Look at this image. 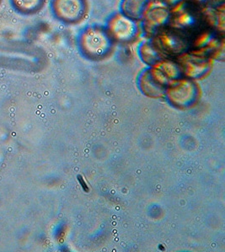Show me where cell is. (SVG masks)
Here are the masks:
<instances>
[{
	"label": "cell",
	"instance_id": "obj_1",
	"mask_svg": "<svg viewBox=\"0 0 225 252\" xmlns=\"http://www.w3.org/2000/svg\"><path fill=\"white\" fill-rule=\"evenodd\" d=\"M168 24L174 29L185 33L188 37L202 27L208 26L202 15V6L190 0H183L179 4L170 9Z\"/></svg>",
	"mask_w": 225,
	"mask_h": 252
},
{
	"label": "cell",
	"instance_id": "obj_5",
	"mask_svg": "<svg viewBox=\"0 0 225 252\" xmlns=\"http://www.w3.org/2000/svg\"><path fill=\"white\" fill-rule=\"evenodd\" d=\"M85 0H52V9L58 20L65 23H76L86 13Z\"/></svg>",
	"mask_w": 225,
	"mask_h": 252
},
{
	"label": "cell",
	"instance_id": "obj_6",
	"mask_svg": "<svg viewBox=\"0 0 225 252\" xmlns=\"http://www.w3.org/2000/svg\"><path fill=\"white\" fill-rule=\"evenodd\" d=\"M170 16V9L165 3H150L142 18L145 32L153 35L162 27L167 26Z\"/></svg>",
	"mask_w": 225,
	"mask_h": 252
},
{
	"label": "cell",
	"instance_id": "obj_8",
	"mask_svg": "<svg viewBox=\"0 0 225 252\" xmlns=\"http://www.w3.org/2000/svg\"><path fill=\"white\" fill-rule=\"evenodd\" d=\"M13 8L21 15H34L42 9L45 0H10Z\"/></svg>",
	"mask_w": 225,
	"mask_h": 252
},
{
	"label": "cell",
	"instance_id": "obj_10",
	"mask_svg": "<svg viewBox=\"0 0 225 252\" xmlns=\"http://www.w3.org/2000/svg\"><path fill=\"white\" fill-rule=\"evenodd\" d=\"M182 1H183V0H164V3H165L170 9H171V8H173L174 6L179 4Z\"/></svg>",
	"mask_w": 225,
	"mask_h": 252
},
{
	"label": "cell",
	"instance_id": "obj_11",
	"mask_svg": "<svg viewBox=\"0 0 225 252\" xmlns=\"http://www.w3.org/2000/svg\"><path fill=\"white\" fill-rule=\"evenodd\" d=\"M78 180H79V183H80L81 185H82V188H83V189H84V191L88 192L89 189H88V187L86 186V184H84V180L82 179L81 177H78Z\"/></svg>",
	"mask_w": 225,
	"mask_h": 252
},
{
	"label": "cell",
	"instance_id": "obj_9",
	"mask_svg": "<svg viewBox=\"0 0 225 252\" xmlns=\"http://www.w3.org/2000/svg\"><path fill=\"white\" fill-rule=\"evenodd\" d=\"M140 53L144 60L147 62H155L156 60H159V57L161 56L160 52L151 41L142 44L140 46Z\"/></svg>",
	"mask_w": 225,
	"mask_h": 252
},
{
	"label": "cell",
	"instance_id": "obj_4",
	"mask_svg": "<svg viewBox=\"0 0 225 252\" xmlns=\"http://www.w3.org/2000/svg\"><path fill=\"white\" fill-rule=\"evenodd\" d=\"M107 31L113 41L120 43H129L135 40L139 30L135 20L127 17L123 14H116L111 18Z\"/></svg>",
	"mask_w": 225,
	"mask_h": 252
},
{
	"label": "cell",
	"instance_id": "obj_3",
	"mask_svg": "<svg viewBox=\"0 0 225 252\" xmlns=\"http://www.w3.org/2000/svg\"><path fill=\"white\" fill-rule=\"evenodd\" d=\"M78 45L84 55L91 58H100L110 52L113 40L107 29L89 27L81 33Z\"/></svg>",
	"mask_w": 225,
	"mask_h": 252
},
{
	"label": "cell",
	"instance_id": "obj_2",
	"mask_svg": "<svg viewBox=\"0 0 225 252\" xmlns=\"http://www.w3.org/2000/svg\"><path fill=\"white\" fill-rule=\"evenodd\" d=\"M153 36L152 43L160 54L166 56H180L185 54L189 49V39L185 33L165 26L156 32Z\"/></svg>",
	"mask_w": 225,
	"mask_h": 252
},
{
	"label": "cell",
	"instance_id": "obj_7",
	"mask_svg": "<svg viewBox=\"0 0 225 252\" xmlns=\"http://www.w3.org/2000/svg\"><path fill=\"white\" fill-rule=\"evenodd\" d=\"M150 0H122L121 14L133 20H142Z\"/></svg>",
	"mask_w": 225,
	"mask_h": 252
},
{
	"label": "cell",
	"instance_id": "obj_12",
	"mask_svg": "<svg viewBox=\"0 0 225 252\" xmlns=\"http://www.w3.org/2000/svg\"><path fill=\"white\" fill-rule=\"evenodd\" d=\"M1 2H2V0H0V4H1Z\"/></svg>",
	"mask_w": 225,
	"mask_h": 252
}]
</instances>
